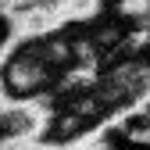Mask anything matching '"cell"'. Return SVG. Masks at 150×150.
<instances>
[{
	"label": "cell",
	"mask_w": 150,
	"mask_h": 150,
	"mask_svg": "<svg viewBox=\"0 0 150 150\" xmlns=\"http://www.w3.org/2000/svg\"><path fill=\"white\" fill-rule=\"evenodd\" d=\"M54 107L50 100H4L0 111V132H4V146L11 143H36L47 136Z\"/></svg>",
	"instance_id": "1"
},
{
	"label": "cell",
	"mask_w": 150,
	"mask_h": 150,
	"mask_svg": "<svg viewBox=\"0 0 150 150\" xmlns=\"http://www.w3.org/2000/svg\"><path fill=\"white\" fill-rule=\"evenodd\" d=\"M4 150H57V146L47 143V139H36V143H11V146H4Z\"/></svg>",
	"instance_id": "2"
}]
</instances>
